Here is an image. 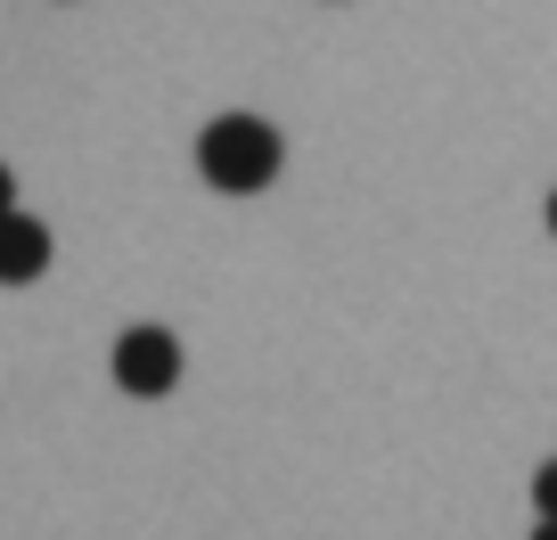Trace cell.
<instances>
[{"label": "cell", "mask_w": 557, "mask_h": 540, "mask_svg": "<svg viewBox=\"0 0 557 540\" xmlns=\"http://www.w3.org/2000/svg\"><path fill=\"white\" fill-rule=\"evenodd\" d=\"M278 156H287V140H278L262 115H213L206 131H197V173H206L213 189H230V197L271 189Z\"/></svg>", "instance_id": "cell-1"}, {"label": "cell", "mask_w": 557, "mask_h": 540, "mask_svg": "<svg viewBox=\"0 0 557 540\" xmlns=\"http://www.w3.org/2000/svg\"><path fill=\"white\" fill-rule=\"evenodd\" d=\"M115 385H123V393H139V401L173 393V385H181V344H173V328H157V319L123 328V336H115Z\"/></svg>", "instance_id": "cell-2"}, {"label": "cell", "mask_w": 557, "mask_h": 540, "mask_svg": "<svg viewBox=\"0 0 557 540\" xmlns=\"http://www.w3.org/2000/svg\"><path fill=\"white\" fill-rule=\"evenodd\" d=\"M50 271V229L34 222V213H0V287H25V279H41Z\"/></svg>", "instance_id": "cell-3"}, {"label": "cell", "mask_w": 557, "mask_h": 540, "mask_svg": "<svg viewBox=\"0 0 557 540\" xmlns=\"http://www.w3.org/2000/svg\"><path fill=\"white\" fill-rule=\"evenodd\" d=\"M533 507H541V524H557V459L533 475Z\"/></svg>", "instance_id": "cell-4"}, {"label": "cell", "mask_w": 557, "mask_h": 540, "mask_svg": "<svg viewBox=\"0 0 557 540\" xmlns=\"http://www.w3.org/2000/svg\"><path fill=\"white\" fill-rule=\"evenodd\" d=\"M17 205V173H9V164H0V213Z\"/></svg>", "instance_id": "cell-5"}, {"label": "cell", "mask_w": 557, "mask_h": 540, "mask_svg": "<svg viewBox=\"0 0 557 540\" xmlns=\"http://www.w3.org/2000/svg\"><path fill=\"white\" fill-rule=\"evenodd\" d=\"M533 540H557V524H533Z\"/></svg>", "instance_id": "cell-6"}, {"label": "cell", "mask_w": 557, "mask_h": 540, "mask_svg": "<svg viewBox=\"0 0 557 540\" xmlns=\"http://www.w3.org/2000/svg\"><path fill=\"white\" fill-rule=\"evenodd\" d=\"M549 229H557V189H549Z\"/></svg>", "instance_id": "cell-7"}]
</instances>
